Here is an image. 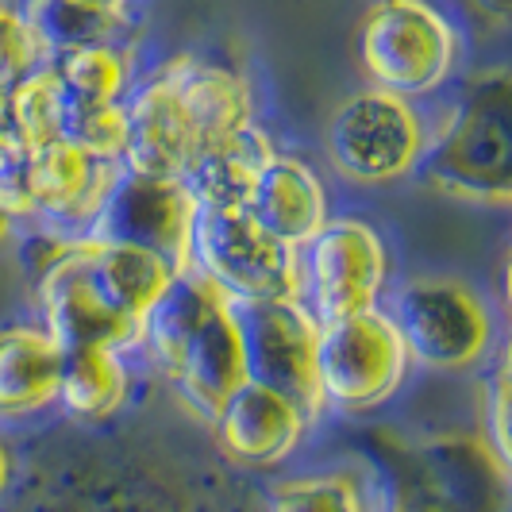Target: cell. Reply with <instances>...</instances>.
I'll use <instances>...</instances> for the list:
<instances>
[{
	"mask_svg": "<svg viewBox=\"0 0 512 512\" xmlns=\"http://www.w3.org/2000/svg\"><path fill=\"white\" fill-rule=\"evenodd\" d=\"M235 308L247 347V378L289 397L308 420H316L324 412L312 378L320 324L301 308V301H262Z\"/></svg>",
	"mask_w": 512,
	"mask_h": 512,
	"instance_id": "9c48e42d",
	"label": "cell"
},
{
	"mask_svg": "<svg viewBox=\"0 0 512 512\" xmlns=\"http://www.w3.org/2000/svg\"><path fill=\"white\" fill-rule=\"evenodd\" d=\"M181 270L231 305L297 301V255L258 228L247 208H193Z\"/></svg>",
	"mask_w": 512,
	"mask_h": 512,
	"instance_id": "5b68a950",
	"label": "cell"
},
{
	"mask_svg": "<svg viewBox=\"0 0 512 512\" xmlns=\"http://www.w3.org/2000/svg\"><path fill=\"white\" fill-rule=\"evenodd\" d=\"M124 124L128 131H124L120 170L139 181H178L181 185L201 135L174 81L162 70L147 81H135V89L124 101Z\"/></svg>",
	"mask_w": 512,
	"mask_h": 512,
	"instance_id": "30bf717a",
	"label": "cell"
},
{
	"mask_svg": "<svg viewBox=\"0 0 512 512\" xmlns=\"http://www.w3.org/2000/svg\"><path fill=\"white\" fill-rule=\"evenodd\" d=\"M385 312L405 339L412 370L470 374L497 343V316L478 285L455 274H412L385 297Z\"/></svg>",
	"mask_w": 512,
	"mask_h": 512,
	"instance_id": "7a4b0ae2",
	"label": "cell"
},
{
	"mask_svg": "<svg viewBox=\"0 0 512 512\" xmlns=\"http://www.w3.org/2000/svg\"><path fill=\"white\" fill-rule=\"evenodd\" d=\"M143 347L181 397L212 420L247 378L239 308L197 274L181 270L166 301L154 308Z\"/></svg>",
	"mask_w": 512,
	"mask_h": 512,
	"instance_id": "6da1fadb",
	"label": "cell"
},
{
	"mask_svg": "<svg viewBox=\"0 0 512 512\" xmlns=\"http://www.w3.org/2000/svg\"><path fill=\"white\" fill-rule=\"evenodd\" d=\"M39 312L43 328L62 351H120L131 355L143 347V324L128 320L104 297L97 278L89 274L77 243L62 247L51 270L39 282Z\"/></svg>",
	"mask_w": 512,
	"mask_h": 512,
	"instance_id": "ba28073f",
	"label": "cell"
},
{
	"mask_svg": "<svg viewBox=\"0 0 512 512\" xmlns=\"http://www.w3.org/2000/svg\"><path fill=\"white\" fill-rule=\"evenodd\" d=\"M212 424L216 443L231 462L247 470H278L297 459L312 420L282 393L243 382L224 401V409L212 416Z\"/></svg>",
	"mask_w": 512,
	"mask_h": 512,
	"instance_id": "8fae6325",
	"label": "cell"
},
{
	"mask_svg": "<svg viewBox=\"0 0 512 512\" xmlns=\"http://www.w3.org/2000/svg\"><path fill=\"white\" fill-rule=\"evenodd\" d=\"M77 251L85 258L89 274L104 289V297L143 328L181 278V266L170 255L143 247V243H128V239L89 235L77 243Z\"/></svg>",
	"mask_w": 512,
	"mask_h": 512,
	"instance_id": "4fadbf2b",
	"label": "cell"
},
{
	"mask_svg": "<svg viewBox=\"0 0 512 512\" xmlns=\"http://www.w3.org/2000/svg\"><path fill=\"white\" fill-rule=\"evenodd\" d=\"M412 374L405 339L385 308H366L316 332V397L324 412L362 416L389 405Z\"/></svg>",
	"mask_w": 512,
	"mask_h": 512,
	"instance_id": "8992f818",
	"label": "cell"
},
{
	"mask_svg": "<svg viewBox=\"0 0 512 512\" xmlns=\"http://www.w3.org/2000/svg\"><path fill=\"white\" fill-rule=\"evenodd\" d=\"M8 486H12V451H8V443L0 439V497H4Z\"/></svg>",
	"mask_w": 512,
	"mask_h": 512,
	"instance_id": "44dd1931",
	"label": "cell"
},
{
	"mask_svg": "<svg viewBox=\"0 0 512 512\" xmlns=\"http://www.w3.org/2000/svg\"><path fill=\"white\" fill-rule=\"evenodd\" d=\"M324 151L335 178L359 189H385L405 181L432 151L424 104L359 89L335 104L324 128Z\"/></svg>",
	"mask_w": 512,
	"mask_h": 512,
	"instance_id": "277c9868",
	"label": "cell"
},
{
	"mask_svg": "<svg viewBox=\"0 0 512 512\" xmlns=\"http://www.w3.org/2000/svg\"><path fill=\"white\" fill-rule=\"evenodd\" d=\"M51 74L62 85L70 112H89V108H116L128 101L135 89V70H131V51L120 43H81L66 51L51 54Z\"/></svg>",
	"mask_w": 512,
	"mask_h": 512,
	"instance_id": "2e32d148",
	"label": "cell"
},
{
	"mask_svg": "<svg viewBox=\"0 0 512 512\" xmlns=\"http://www.w3.org/2000/svg\"><path fill=\"white\" fill-rule=\"evenodd\" d=\"M393 289V258L366 216H332L297 251V301L316 324L382 308Z\"/></svg>",
	"mask_w": 512,
	"mask_h": 512,
	"instance_id": "52a82bcc",
	"label": "cell"
},
{
	"mask_svg": "<svg viewBox=\"0 0 512 512\" xmlns=\"http://www.w3.org/2000/svg\"><path fill=\"white\" fill-rule=\"evenodd\" d=\"M266 512H370V505L347 470H308L278 482Z\"/></svg>",
	"mask_w": 512,
	"mask_h": 512,
	"instance_id": "ac0fdd59",
	"label": "cell"
},
{
	"mask_svg": "<svg viewBox=\"0 0 512 512\" xmlns=\"http://www.w3.org/2000/svg\"><path fill=\"white\" fill-rule=\"evenodd\" d=\"M131 397L128 355L120 351H66L62 378H58V401L74 420H108L120 412Z\"/></svg>",
	"mask_w": 512,
	"mask_h": 512,
	"instance_id": "e0dca14e",
	"label": "cell"
},
{
	"mask_svg": "<svg viewBox=\"0 0 512 512\" xmlns=\"http://www.w3.org/2000/svg\"><path fill=\"white\" fill-rule=\"evenodd\" d=\"M162 74L174 81V89L181 93V101H185L193 124H197V135H201L197 147L258 124L247 81L235 70H228L224 62H212V58H174L170 66H162Z\"/></svg>",
	"mask_w": 512,
	"mask_h": 512,
	"instance_id": "9a60e30c",
	"label": "cell"
},
{
	"mask_svg": "<svg viewBox=\"0 0 512 512\" xmlns=\"http://www.w3.org/2000/svg\"><path fill=\"white\" fill-rule=\"evenodd\" d=\"M247 212L270 239H278L293 255L305 251L308 243L332 220L328 185L316 174V166L301 154H274L266 170L258 174L247 197Z\"/></svg>",
	"mask_w": 512,
	"mask_h": 512,
	"instance_id": "7c38bea8",
	"label": "cell"
},
{
	"mask_svg": "<svg viewBox=\"0 0 512 512\" xmlns=\"http://www.w3.org/2000/svg\"><path fill=\"white\" fill-rule=\"evenodd\" d=\"M66 351L43 324H16L0 332V420H27L58 401Z\"/></svg>",
	"mask_w": 512,
	"mask_h": 512,
	"instance_id": "5bb4252c",
	"label": "cell"
},
{
	"mask_svg": "<svg viewBox=\"0 0 512 512\" xmlns=\"http://www.w3.org/2000/svg\"><path fill=\"white\" fill-rule=\"evenodd\" d=\"M359 62L370 89L424 104L455 77L459 31L432 4L385 0L362 12Z\"/></svg>",
	"mask_w": 512,
	"mask_h": 512,
	"instance_id": "3957f363",
	"label": "cell"
},
{
	"mask_svg": "<svg viewBox=\"0 0 512 512\" xmlns=\"http://www.w3.org/2000/svg\"><path fill=\"white\" fill-rule=\"evenodd\" d=\"M47 62H51V51L35 20L20 8L0 4V93H8L12 85H20L27 74H35Z\"/></svg>",
	"mask_w": 512,
	"mask_h": 512,
	"instance_id": "d6986e66",
	"label": "cell"
},
{
	"mask_svg": "<svg viewBox=\"0 0 512 512\" xmlns=\"http://www.w3.org/2000/svg\"><path fill=\"white\" fill-rule=\"evenodd\" d=\"M493 451L497 459H505V374H497L493 389Z\"/></svg>",
	"mask_w": 512,
	"mask_h": 512,
	"instance_id": "ffe728a7",
	"label": "cell"
}]
</instances>
